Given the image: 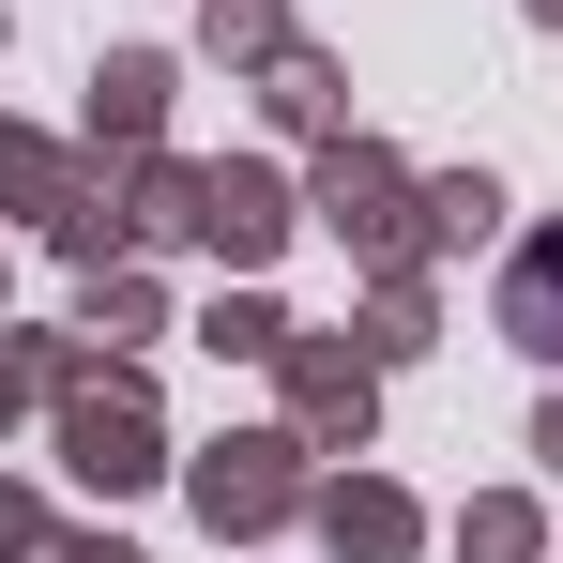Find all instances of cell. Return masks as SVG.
Listing matches in <instances>:
<instances>
[{
	"mask_svg": "<svg viewBox=\"0 0 563 563\" xmlns=\"http://www.w3.org/2000/svg\"><path fill=\"white\" fill-rule=\"evenodd\" d=\"M503 335L563 366V229H549V244H518V275H503Z\"/></svg>",
	"mask_w": 563,
	"mask_h": 563,
	"instance_id": "6da1fadb",
	"label": "cell"
}]
</instances>
